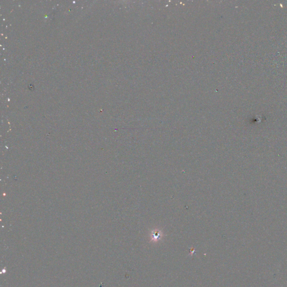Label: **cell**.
<instances>
[{
    "label": "cell",
    "instance_id": "cell-1",
    "mask_svg": "<svg viewBox=\"0 0 287 287\" xmlns=\"http://www.w3.org/2000/svg\"><path fill=\"white\" fill-rule=\"evenodd\" d=\"M153 235H154V236H154V238H155V239H156V238H158L160 237V233H159V232H155Z\"/></svg>",
    "mask_w": 287,
    "mask_h": 287
}]
</instances>
